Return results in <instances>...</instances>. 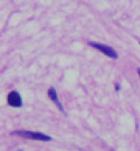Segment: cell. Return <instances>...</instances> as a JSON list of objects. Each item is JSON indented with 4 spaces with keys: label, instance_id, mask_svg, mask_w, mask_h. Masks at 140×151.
<instances>
[{
    "label": "cell",
    "instance_id": "cell-1",
    "mask_svg": "<svg viewBox=\"0 0 140 151\" xmlns=\"http://www.w3.org/2000/svg\"><path fill=\"white\" fill-rule=\"evenodd\" d=\"M13 135H17L21 137H24L26 139H35V140H41V141H49L52 138L48 135H45L41 132L36 131H16L11 133Z\"/></svg>",
    "mask_w": 140,
    "mask_h": 151
},
{
    "label": "cell",
    "instance_id": "cell-2",
    "mask_svg": "<svg viewBox=\"0 0 140 151\" xmlns=\"http://www.w3.org/2000/svg\"><path fill=\"white\" fill-rule=\"evenodd\" d=\"M91 46L94 47L95 49L99 50L100 51H101L104 55H106V56L112 59H117L118 58V54L113 48H111L110 46L106 45H103L96 42H90L89 43Z\"/></svg>",
    "mask_w": 140,
    "mask_h": 151
},
{
    "label": "cell",
    "instance_id": "cell-3",
    "mask_svg": "<svg viewBox=\"0 0 140 151\" xmlns=\"http://www.w3.org/2000/svg\"><path fill=\"white\" fill-rule=\"evenodd\" d=\"M8 103L13 107H21L22 106V98L17 92L12 91L8 95Z\"/></svg>",
    "mask_w": 140,
    "mask_h": 151
},
{
    "label": "cell",
    "instance_id": "cell-4",
    "mask_svg": "<svg viewBox=\"0 0 140 151\" xmlns=\"http://www.w3.org/2000/svg\"><path fill=\"white\" fill-rule=\"evenodd\" d=\"M48 96H49V99L51 100V101H53L57 106L59 107V109L62 111H64V107L62 106L61 102H59V98H58V95L57 93H56V90L54 88H50L49 90H48Z\"/></svg>",
    "mask_w": 140,
    "mask_h": 151
},
{
    "label": "cell",
    "instance_id": "cell-5",
    "mask_svg": "<svg viewBox=\"0 0 140 151\" xmlns=\"http://www.w3.org/2000/svg\"><path fill=\"white\" fill-rule=\"evenodd\" d=\"M138 73H139V74L140 76V68H138Z\"/></svg>",
    "mask_w": 140,
    "mask_h": 151
}]
</instances>
